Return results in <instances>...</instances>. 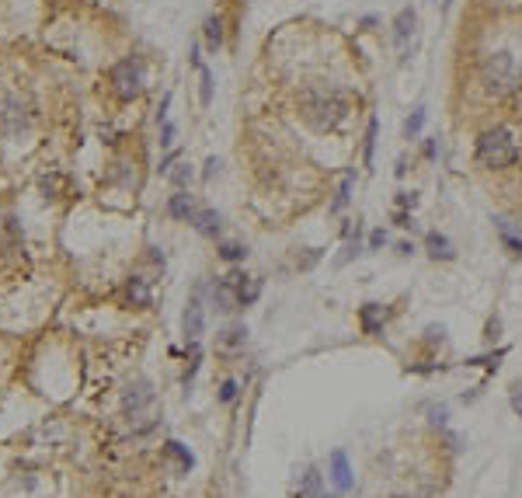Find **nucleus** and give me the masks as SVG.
<instances>
[{"instance_id": "obj_16", "label": "nucleus", "mask_w": 522, "mask_h": 498, "mask_svg": "<svg viewBox=\"0 0 522 498\" xmlns=\"http://www.w3.org/2000/svg\"><path fill=\"white\" fill-rule=\"evenodd\" d=\"M167 216H174V220H188V223H192V216H195V199H192L188 192H174V196L167 199Z\"/></svg>"}, {"instance_id": "obj_6", "label": "nucleus", "mask_w": 522, "mask_h": 498, "mask_svg": "<svg viewBox=\"0 0 522 498\" xmlns=\"http://www.w3.org/2000/svg\"><path fill=\"white\" fill-rule=\"evenodd\" d=\"M118 300H122V307H129V310H146V307H153L150 283H146L143 276H129V279L122 283V290H118Z\"/></svg>"}, {"instance_id": "obj_25", "label": "nucleus", "mask_w": 522, "mask_h": 498, "mask_svg": "<svg viewBox=\"0 0 522 498\" xmlns=\"http://www.w3.org/2000/svg\"><path fill=\"white\" fill-rule=\"evenodd\" d=\"M39 185H42L46 199H60V196H63V189H67V178H63V175H46Z\"/></svg>"}, {"instance_id": "obj_32", "label": "nucleus", "mask_w": 522, "mask_h": 498, "mask_svg": "<svg viewBox=\"0 0 522 498\" xmlns=\"http://www.w3.org/2000/svg\"><path fill=\"white\" fill-rule=\"evenodd\" d=\"M174 143V122H160V147Z\"/></svg>"}, {"instance_id": "obj_13", "label": "nucleus", "mask_w": 522, "mask_h": 498, "mask_svg": "<svg viewBox=\"0 0 522 498\" xmlns=\"http://www.w3.org/2000/svg\"><path fill=\"white\" fill-rule=\"evenodd\" d=\"M425 248H428V255H432L435 262H439V258H442V262H453V258H456L453 241H449L446 234H439V230H428V234H425Z\"/></svg>"}, {"instance_id": "obj_39", "label": "nucleus", "mask_w": 522, "mask_h": 498, "mask_svg": "<svg viewBox=\"0 0 522 498\" xmlns=\"http://www.w3.org/2000/svg\"><path fill=\"white\" fill-rule=\"evenodd\" d=\"M512 411L522 418V391H512Z\"/></svg>"}, {"instance_id": "obj_20", "label": "nucleus", "mask_w": 522, "mask_h": 498, "mask_svg": "<svg viewBox=\"0 0 522 498\" xmlns=\"http://www.w3.org/2000/svg\"><path fill=\"white\" fill-rule=\"evenodd\" d=\"M223 349H237V345H244L247 342V328L244 324H230V328H223L219 331V338H216Z\"/></svg>"}, {"instance_id": "obj_7", "label": "nucleus", "mask_w": 522, "mask_h": 498, "mask_svg": "<svg viewBox=\"0 0 522 498\" xmlns=\"http://www.w3.org/2000/svg\"><path fill=\"white\" fill-rule=\"evenodd\" d=\"M415 28H418V11L415 7H404V11H397V18H394V46L401 49V63L411 56V39H415Z\"/></svg>"}, {"instance_id": "obj_28", "label": "nucleus", "mask_w": 522, "mask_h": 498, "mask_svg": "<svg viewBox=\"0 0 522 498\" xmlns=\"http://www.w3.org/2000/svg\"><path fill=\"white\" fill-rule=\"evenodd\" d=\"M171 182H174L178 192H185V185L192 182V164H178V168L171 171Z\"/></svg>"}, {"instance_id": "obj_8", "label": "nucleus", "mask_w": 522, "mask_h": 498, "mask_svg": "<svg viewBox=\"0 0 522 498\" xmlns=\"http://www.w3.org/2000/svg\"><path fill=\"white\" fill-rule=\"evenodd\" d=\"M181 328H185V342H199L206 331V310H202V297L195 290V297L188 300L185 314H181Z\"/></svg>"}, {"instance_id": "obj_23", "label": "nucleus", "mask_w": 522, "mask_h": 498, "mask_svg": "<svg viewBox=\"0 0 522 498\" xmlns=\"http://www.w3.org/2000/svg\"><path fill=\"white\" fill-rule=\"evenodd\" d=\"M495 227H498V234H502V244H505L512 255H519V258H522V237H516V234H512L509 220H502V216H498V220H495Z\"/></svg>"}, {"instance_id": "obj_3", "label": "nucleus", "mask_w": 522, "mask_h": 498, "mask_svg": "<svg viewBox=\"0 0 522 498\" xmlns=\"http://www.w3.org/2000/svg\"><path fill=\"white\" fill-rule=\"evenodd\" d=\"M516 157H519V147L505 126L484 129L477 136V161L484 168H509V164H516Z\"/></svg>"}, {"instance_id": "obj_11", "label": "nucleus", "mask_w": 522, "mask_h": 498, "mask_svg": "<svg viewBox=\"0 0 522 498\" xmlns=\"http://www.w3.org/2000/svg\"><path fill=\"white\" fill-rule=\"evenodd\" d=\"M150 401H153L150 380H132V384L122 391V408H125V411H139V408H146Z\"/></svg>"}, {"instance_id": "obj_31", "label": "nucleus", "mask_w": 522, "mask_h": 498, "mask_svg": "<svg viewBox=\"0 0 522 498\" xmlns=\"http://www.w3.org/2000/svg\"><path fill=\"white\" fill-rule=\"evenodd\" d=\"M394 223L404 227V230H415V216H411L408 209H397V213H394Z\"/></svg>"}, {"instance_id": "obj_27", "label": "nucleus", "mask_w": 522, "mask_h": 498, "mask_svg": "<svg viewBox=\"0 0 522 498\" xmlns=\"http://www.w3.org/2000/svg\"><path fill=\"white\" fill-rule=\"evenodd\" d=\"M199 101H202V108L212 105V74L206 67H199Z\"/></svg>"}, {"instance_id": "obj_17", "label": "nucleus", "mask_w": 522, "mask_h": 498, "mask_svg": "<svg viewBox=\"0 0 522 498\" xmlns=\"http://www.w3.org/2000/svg\"><path fill=\"white\" fill-rule=\"evenodd\" d=\"M376 133H380V119L369 115V122H366V143H362V164H366V171H373V161H376Z\"/></svg>"}, {"instance_id": "obj_42", "label": "nucleus", "mask_w": 522, "mask_h": 498, "mask_svg": "<svg viewBox=\"0 0 522 498\" xmlns=\"http://www.w3.org/2000/svg\"><path fill=\"white\" fill-rule=\"evenodd\" d=\"M425 335H428V342H442V335H446V331H442V328H428Z\"/></svg>"}, {"instance_id": "obj_5", "label": "nucleus", "mask_w": 522, "mask_h": 498, "mask_svg": "<svg viewBox=\"0 0 522 498\" xmlns=\"http://www.w3.org/2000/svg\"><path fill=\"white\" fill-rule=\"evenodd\" d=\"M28 126H32L28 105L18 98V95H4V98H0V133L14 140V136H21Z\"/></svg>"}, {"instance_id": "obj_29", "label": "nucleus", "mask_w": 522, "mask_h": 498, "mask_svg": "<svg viewBox=\"0 0 522 498\" xmlns=\"http://www.w3.org/2000/svg\"><path fill=\"white\" fill-rule=\"evenodd\" d=\"M352 255H359V227H355V241H348V244H345V255H338V262H334V265L341 269V265H345Z\"/></svg>"}, {"instance_id": "obj_21", "label": "nucleus", "mask_w": 522, "mask_h": 498, "mask_svg": "<svg viewBox=\"0 0 522 498\" xmlns=\"http://www.w3.org/2000/svg\"><path fill=\"white\" fill-rule=\"evenodd\" d=\"M216 255H219L223 262L237 265V262H244V258H247V248H244V244H237V241H223V244L216 248Z\"/></svg>"}, {"instance_id": "obj_30", "label": "nucleus", "mask_w": 522, "mask_h": 498, "mask_svg": "<svg viewBox=\"0 0 522 498\" xmlns=\"http://www.w3.org/2000/svg\"><path fill=\"white\" fill-rule=\"evenodd\" d=\"M233 398H237V384H233V380H223V384H219V401L230 404Z\"/></svg>"}, {"instance_id": "obj_2", "label": "nucleus", "mask_w": 522, "mask_h": 498, "mask_svg": "<svg viewBox=\"0 0 522 498\" xmlns=\"http://www.w3.org/2000/svg\"><path fill=\"white\" fill-rule=\"evenodd\" d=\"M481 81H484L488 95H495V98L512 95V91L522 84V74H519V67H516V56L505 53V49H502V53H491V56L484 60V67H481Z\"/></svg>"}, {"instance_id": "obj_38", "label": "nucleus", "mask_w": 522, "mask_h": 498, "mask_svg": "<svg viewBox=\"0 0 522 498\" xmlns=\"http://www.w3.org/2000/svg\"><path fill=\"white\" fill-rule=\"evenodd\" d=\"M216 171H219V161H216V157H209V161H206V171H202V178L209 182V178H212Z\"/></svg>"}, {"instance_id": "obj_10", "label": "nucleus", "mask_w": 522, "mask_h": 498, "mask_svg": "<svg viewBox=\"0 0 522 498\" xmlns=\"http://www.w3.org/2000/svg\"><path fill=\"white\" fill-rule=\"evenodd\" d=\"M209 303H212L219 314H233V310H240V303H237V290H233L226 279H216V283L209 286Z\"/></svg>"}, {"instance_id": "obj_4", "label": "nucleus", "mask_w": 522, "mask_h": 498, "mask_svg": "<svg viewBox=\"0 0 522 498\" xmlns=\"http://www.w3.org/2000/svg\"><path fill=\"white\" fill-rule=\"evenodd\" d=\"M108 81H111V91H115V98L118 101L139 98V95H143V60H139V56H125V60H118V63L111 67Z\"/></svg>"}, {"instance_id": "obj_41", "label": "nucleus", "mask_w": 522, "mask_h": 498, "mask_svg": "<svg viewBox=\"0 0 522 498\" xmlns=\"http://www.w3.org/2000/svg\"><path fill=\"white\" fill-rule=\"evenodd\" d=\"M397 255H415V244H411V241H401V244H397Z\"/></svg>"}, {"instance_id": "obj_36", "label": "nucleus", "mask_w": 522, "mask_h": 498, "mask_svg": "<svg viewBox=\"0 0 522 498\" xmlns=\"http://www.w3.org/2000/svg\"><path fill=\"white\" fill-rule=\"evenodd\" d=\"M178 157H181V154H178V150H171V154H167V157L160 161V175H171V164H174Z\"/></svg>"}, {"instance_id": "obj_35", "label": "nucleus", "mask_w": 522, "mask_h": 498, "mask_svg": "<svg viewBox=\"0 0 522 498\" xmlns=\"http://www.w3.org/2000/svg\"><path fill=\"white\" fill-rule=\"evenodd\" d=\"M383 244H387V230H373L369 234V251H380Z\"/></svg>"}, {"instance_id": "obj_26", "label": "nucleus", "mask_w": 522, "mask_h": 498, "mask_svg": "<svg viewBox=\"0 0 522 498\" xmlns=\"http://www.w3.org/2000/svg\"><path fill=\"white\" fill-rule=\"evenodd\" d=\"M258 297H261V279H247V283L237 290V303H240V307H251Z\"/></svg>"}, {"instance_id": "obj_18", "label": "nucleus", "mask_w": 522, "mask_h": 498, "mask_svg": "<svg viewBox=\"0 0 522 498\" xmlns=\"http://www.w3.org/2000/svg\"><path fill=\"white\" fill-rule=\"evenodd\" d=\"M352 189H355V168L345 171V178H341V185H338V196L331 202V213H341V209L352 202Z\"/></svg>"}, {"instance_id": "obj_24", "label": "nucleus", "mask_w": 522, "mask_h": 498, "mask_svg": "<svg viewBox=\"0 0 522 498\" xmlns=\"http://www.w3.org/2000/svg\"><path fill=\"white\" fill-rule=\"evenodd\" d=\"M425 119H428V112L418 105L415 112L404 119V140H418V136H421V126H425Z\"/></svg>"}, {"instance_id": "obj_40", "label": "nucleus", "mask_w": 522, "mask_h": 498, "mask_svg": "<svg viewBox=\"0 0 522 498\" xmlns=\"http://www.w3.org/2000/svg\"><path fill=\"white\" fill-rule=\"evenodd\" d=\"M435 154H439V147H435V140H425V157H428V161H432V157H435Z\"/></svg>"}, {"instance_id": "obj_34", "label": "nucleus", "mask_w": 522, "mask_h": 498, "mask_svg": "<svg viewBox=\"0 0 522 498\" xmlns=\"http://www.w3.org/2000/svg\"><path fill=\"white\" fill-rule=\"evenodd\" d=\"M397 206H401V209H415L418 192H397Z\"/></svg>"}, {"instance_id": "obj_19", "label": "nucleus", "mask_w": 522, "mask_h": 498, "mask_svg": "<svg viewBox=\"0 0 522 498\" xmlns=\"http://www.w3.org/2000/svg\"><path fill=\"white\" fill-rule=\"evenodd\" d=\"M202 32H206V46L216 53V49L223 46V39H226V32H223V18H219V14H209L206 25H202Z\"/></svg>"}, {"instance_id": "obj_14", "label": "nucleus", "mask_w": 522, "mask_h": 498, "mask_svg": "<svg viewBox=\"0 0 522 498\" xmlns=\"http://www.w3.org/2000/svg\"><path fill=\"white\" fill-rule=\"evenodd\" d=\"M192 227L202 234V237H216L219 234V227H223V216L216 213V209H195V216H192Z\"/></svg>"}, {"instance_id": "obj_43", "label": "nucleus", "mask_w": 522, "mask_h": 498, "mask_svg": "<svg viewBox=\"0 0 522 498\" xmlns=\"http://www.w3.org/2000/svg\"><path fill=\"white\" fill-rule=\"evenodd\" d=\"M449 4H453V0H442V11H449Z\"/></svg>"}, {"instance_id": "obj_44", "label": "nucleus", "mask_w": 522, "mask_h": 498, "mask_svg": "<svg viewBox=\"0 0 522 498\" xmlns=\"http://www.w3.org/2000/svg\"><path fill=\"white\" fill-rule=\"evenodd\" d=\"M394 498H408V495H394Z\"/></svg>"}, {"instance_id": "obj_12", "label": "nucleus", "mask_w": 522, "mask_h": 498, "mask_svg": "<svg viewBox=\"0 0 522 498\" xmlns=\"http://www.w3.org/2000/svg\"><path fill=\"white\" fill-rule=\"evenodd\" d=\"M359 324H362L366 335H380L383 324H387V310L380 303H362L359 307Z\"/></svg>"}, {"instance_id": "obj_15", "label": "nucleus", "mask_w": 522, "mask_h": 498, "mask_svg": "<svg viewBox=\"0 0 522 498\" xmlns=\"http://www.w3.org/2000/svg\"><path fill=\"white\" fill-rule=\"evenodd\" d=\"M164 457H171V460L178 464V471H181V474H188V471L195 467L192 450H188L185 443H178V439H167V443H164Z\"/></svg>"}, {"instance_id": "obj_9", "label": "nucleus", "mask_w": 522, "mask_h": 498, "mask_svg": "<svg viewBox=\"0 0 522 498\" xmlns=\"http://www.w3.org/2000/svg\"><path fill=\"white\" fill-rule=\"evenodd\" d=\"M331 485H334V492H352V485H355V478H352V464H348V453L345 450H334L331 453Z\"/></svg>"}, {"instance_id": "obj_22", "label": "nucleus", "mask_w": 522, "mask_h": 498, "mask_svg": "<svg viewBox=\"0 0 522 498\" xmlns=\"http://www.w3.org/2000/svg\"><path fill=\"white\" fill-rule=\"evenodd\" d=\"M300 498H324V485H320V474L317 471H307L303 481H300Z\"/></svg>"}, {"instance_id": "obj_37", "label": "nucleus", "mask_w": 522, "mask_h": 498, "mask_svg": "<svg viewBox=\"0 0 522 498\" xmlns=\"http://www.w3.org/2000/svg\"><path fill=\"white\" fill-rule=\"evenodd\" d=\"M167 105H171V95H164L157 105V122H167Z\"/></svg>"}, {"instance_id": "obj_33", "label": "nucleus", "mask_w": 522, "mask_h": 498, "mask_svg": "<svg viewBox=\"0 0 522 498\" xmlns=\"http://www.w3.org/2000/svg\"><path fill=\"white\" fill-rule=\"evenodd\" d=\"M446 415H449V411H446V404L428 408V422H432V425H446Z\"/></svg>"}, {"instance_id": "obj_1", "label": "nucleus", "mask_w": 522, "mask_h": 498, "mask_svg": "<svg viewBox=\"0 0 522 498\" xmlns=\"http://www.w3.org/2000/svg\"><path fill=\"white\" fill-rule=\"evenodd\" d=\"M300 115H303V122L310 126L313 133H331L348 115V98L338 88L313 84V88H307L300 95Z\"/></svg>"}]
</instances>
